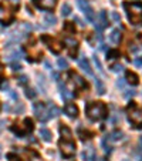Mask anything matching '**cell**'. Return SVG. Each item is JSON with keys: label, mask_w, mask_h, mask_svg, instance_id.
I'll use <instances>...</instances> for the list:
<instances>
[{"label": "cell", "mask_w": 142, "mask_h": 161, "mask_svg": "<svg viewBox=\"0 0 142 161\" xmlns=\"http://www.w3.org/2000/svg\"><path fill=\"white\" fill-rule=\"evenodd\" d=\"M74 20L80 24V26H84V23H81V20H80V17H74Z\"/></svg>", "instance_id": "obj_41"}, {"label": "cell", "mask_w": 142, "mask_h": 161, "mask_svg": "<svg viewBox=\"0 0 142 161\" xmlns=\"http://www.w3.org/2000/svg\"><path fill=\"white\" fill-rule=\"evenodd\" d=\"M124 7L126 10L128 19L132 24H142V3L141 1H131L124 3Z\"/></svg>", "instance_id": "obj_2"}, {"label": "cell", "mask_w": 142, "mask_h": 161, "mask_svg": "<svg viewBox=\"0 0 142 161\" xmlns=\"http://www.w3.org/2000/svg\"><path fill=\"white\" fill-rule=\"evenodd\" d=\"M64 44L65 47L68 48V53L71 57H74L77 54V50H78V41L75 40L74 37H65L64 39Z\"/></svg>", "instance_id": "obj_7"}, {"label": "cell", "mask_w": 142, "mask_h": 161, "mask_svg": "<svg viewBox=\"0 0 142 161\" xmlns=\"http://www.w3.org/2000/svg\"><path fill=\"white\" fill-rule=\"evenodd\" d=\"M135 64L138 66V67H139V66H142V58H138V60H135Z\"/></svg>", "instance_id": "obj_40"}, {"label": "cell", "mask_w": 142, "mask_h": 161, "mask_svg": "<svg viewBox=\"0 0 142 161\" xmlns=\"http://www.w3.org/2000/svg\"><path fill=\"white\" fill-rule=\"evenodd\" d=\"M10 67H11V70H13V71H19V70H22V64H20V63H17V61L11 63Z\"/></svg>", "instance_id": "obj_33"}, {"label": "cell", "mask_w": 142, "mask_h": 161, "mask_svg": "<svg viewBox=\"0 0 142 161\" xmlns=\"http://www.w3.org/2000/svg\"><path fill=\"white\" fill-rule=\"evenodd\" d=\"M111 70H112V71H115V73H119V71H122V70H124V67H122L121 64H112V66H111Z\"/></svg>", "instance_id": "obj_32"}, {"label": "cell", "mask_w": 142, "mask_h": 161, "mask_svg": "<svg viewBox=\"0 0 142 161\" xmlns=\"http://www.w3.org/2000/svg\"><path fill=\"white\" fill-rule=\"evenodd\" d=\"M10 96L13 97L14 100H17V98H19V96H17V94H16V93H14V91H13V90H10Z\"/></svg>", "instance_id": "obj_38"}, {"label": "cell", "mask_w": 142, "mask_h": 161, "mask_svg": "<svg viewBox=\"0 0 142 161\" xmlns=\"http://www.w3.org/2000/svg\"><path fill=\"white\" fill-rule=\"evenodd\" d=\"M24 131H33V121L30 118H26L24 120Z\"/></svg>", "instance_id": "obj_27"}, {"label": "cell", "mask_w": 142, "mask_h": 161, "mask_svg": "<svg viewBox=\"0 0 142 161\" xmlns=\"http://www.w3.org/2000/svg\"><path fill=\"white\" fill-rule=\"evenodd\" d=\"M27 83H29V80H27V77H26V76H20V77H19V84L26 86Z\"/></svg>", "instance_id": "obj_35"}, {"label": "cell", "mask_w": 142, "mask_h": 161, "mask_svg": "<svg viewBox=\"0 0 142 161\" xmlns=\"http://www.w3.org/2000/svg\"><path fill=\"white\" fill-rule=\"evenodd\" d=\"M71 79H72V83H74V86H75L77 89L84 90V89H87V87H88L87 81L84 80L81 76H78L77 73H71Z\"/></svg>", "instance_id": "obj_9"}, {"label": "cell", "mask_w": 142, "mask_h": 161, "mask_svg": "<svg viewBox=\"0 0 142 161\" xmlns=\"http://www.w3.org/2000/svg\"><path fill=\"white\" fill-rule=\"evenodd\" d=\"M78 6H80V9L85 13V16H87L88 20H90V22H94L95 13H94V10H93V7L88 4L87 0H78Z\"/></svg>", "instance_id": "obj_6"}, {"label": "cell", "mask_w": 142, "mask_h": 161, "mask_svg": "<svg viewBox=\"0 0 142 161\" xmlns=\"http://www.w3.org/2000/svg\"><path fill=\"white\" fill-rule=\"evenodd\" d=\"M44 23H46V26H55L57 24V17L54 14H46Z\"/></svg>", "instance_id": "obj_21"}, {"label": "cell", "mask_w": 142, "mask_h": 161, "mask_svg": "<svg viewBox=\"0 0 142 161\" xmlns=\"http://www.w3.org/2000/svg\"><path fill=\"white\" fill-rule=\"evenodd\" d=\"M94 83H95V89H97V93H98L100 96H103L104 93H105V86H104L103 80H100V79H95Z\"/></svg>", "instance_id": "obj_20"}, {"label": "cell", "mask_w": 142, "mask_h": 161, "mask_svg": "<svg viewBox=\"0 0 142 161\" xmlns=\"http://www.w3.org/2000/svg\"><path fill=\"white\" fill-rule=\"evenodd\" d=\"M139 161H142V158H139Z\"/></svg>", "instance_id": "obj_49"}, {"label": "cell", "mask_w": 142, "mask_h": 161, "mask_svg": "<svg viewBox=\"0 0 142 161\" xmlns=\"http://www.w3.org/2000/svg\"><path fill=\"white\" fill-rule=\"evenodd\" d=\"M0 155H1V147H0Z\"/></svg>", "instance_id": "obj_48"}, {"label": "cell", "mask_w": 142, "mask_h": 161, "mask_svg": "<svg viewBox=\"0 0 142 161\" xmlns=\"http://www.w3.org/2000/svg\"><path fill=\"white\" fill-rule=\"evenodd\" d=\"M51 76H53V77H54L55 80H57V79H58V73H55V71H53V73H51Z\"/></svg>", "instance_id": "obj_43"}, {"label": "cell", "mask_w": 142, "mask_h": 161, "mask_svg": "<svg viewBox=\"0 0 142 161\" xmlns=\"http://www.w3.org/2000/svg\"><path fill=\"white\" fill-rule=\"evenodd\" d=\"M46 67H47V69H51V64H50V61H46Z\"/></svg>", "instance_id": "obj_44"}, {"label": "cell", "mask_w": 142, "mask_h": 161, "mask_svg": "<svg viewBox=\"0 0 142 161\" xmlns=\"http://www.w3.org/2000/svg\"><path fill=\"white\" fill-rule=\"evenodd\" d=\"M40 137L43 138V140H44V141H51V138H53V134H51V131H50V130L48 129H44V127H43V129H40Z\"/></svg>", "instance_id": "obj_19"}, {"label": "cell", "mask_w": 142, "mask_h": 161, "mask_svg": "<svg viewBox=\"0 0 142 161\" xmlns=\"http://www.w3.org/2000/svg\"><path fill=\"white\" fill-rule=\"evenodd\" d=\"M60 133H61L64 140H72V134H71V130L68 129V126L60 124Z\"/></svg>", "instance_id": "obj_15"}, {"label": "cell", "mask_w": 142, "mask_h": 161, "mask_svg": "<svg viewBox=\"0 0 142 161\" xmlns=\"http://www.w3.org/2000/svg\"><path fill=\"white\" fill-rule=\"evenodd\" d=\"M125 80L128 81L129 84H132V86H136L139 79H138V76H136L134 71H126V79H125Z\"/></svg>", "instance_id": "obj_18"}, {"label": "cell", "mask_w": 142, "mask_h": 161, "mask_svg": "<svg viewBox=\"0 0 142 161\" xmlns=\"http://www.w3.org/2000/svg\"><path fill=\"white\" fill-rule=\"evenodd\" d=\"M43 41H46V43H47L48 48H50L53 53H58V51L61 50L60 43H58V41H55L54 39H51V37H48V36H44V37H43Z\"/></svg>", "instance_id": "obj_10"}, {"label": "cell", "mask_w": 142, "mask_h": 161, "mask_svg": "<svg viewBox=\"0 0 142 161\" xmlns=\"http://www.w3.org/2000/svg\"><path fill=\"white\" fill-rule=\"evenodd\" d=\"M11 161H19V158H13V160H11Z\"/></svg>", "instance_id": "obj_47"}, {"label": "cell", "mask_w": 142, "mask_h": 161, "mask_svg": "<svg viewBox=\"0 0 142 161\" xmlns=\"http://www.w3.org/2000/svg\"><path fill=\"white\" fill-rule=\"evenodd\" d=\"M139 144H141V147H142V137L139 138ZM141 150H142V148H141Z\"/></svg>", "instance_id": "obj_46"}, {"label": "cell", "mask_w": 142, "mask_h": 161, "mask_svg": "<svg viewBox=\"0 0 142 161\" xmlns=\"http://www.w3.org/2000/svg\"><path fill=\"white\" fill-rule=\"evenodd\" d=\"M129 51H131L132 54H138V53L141 51V48L138 47L136 44H129Z\"/></svg>", "instance_id": "obj_30"}, {"label": "cell", "mask_w": 142, "mask_h": 161, "mask_svg": "<svg viewBox=\"0 0 142 161\" xmlns=\"http://www.w3.org/2000/svg\"><path fill=\"white\" fill-rule=\"evenodd\" d=\"M78 64H80V67H81L84 71L87 73V74L93 76V69H91V66H90V63H88V60L85 58V57L80 58V60H78Z\"/></svg>", "instance_id": "obj_12"}, {"label": "cell", "mask_w": 142, "mask_h": 161, "mask_svg": "<svg viewBox=\"0 0 142 161\" xmlns=\"http://www.w3.org/2000/svg\"><path fill=\"white\" fill-rule=\"evenodd\" d=\"M20 27L23 29L24 32H30V30H32V26H30V24H27V23H23Z\"/></svg>", "instance_id": "obj_36"}, {"label": "cell", "mask_w": 142, "mask_h": 161, "mask_svg": "<svg viewBox=\"0 0 142 161\" xmlns=\"http://www.w3.org/2000/svg\"><path fill=\"white\" fill-rule=\"evenodd\" d=\"M117 57H119V53L117 50H110L107 53V60H112V58H117Z\"/></svg>", "instance_id": "obj_26"}, {"label": "cell", "mask_w": 142, "mask_h": 161, "mask_svg": "<svg viewBox=\"0 0 142 161\" xmlns=\"http://www.w3.org/2000/svg\"><path fill=\"white\" fill-rule=\"evenodd\" d=\"M9 1H10L11 4H14V6H17V4H19V0H9Z\"/></svg>", "instance_id": "obj_42"}, {"label": "cell", "mask_w": 142, "mask_h": 161, "mask_svg": "<svg viewBox=\"0 0 142 161\" xmlns=\"http://www.w3.org/2000/svg\"><path fill=\"white\" fill-rule=\"evenodd\" d=\"M57 66H58L61 70H65V69H68V61H67L65 58H61V57H60V58L57 60Z\"/></svg>", "instance_id": "obj_24"}, {"label": "cell", "mask_w": 142, "mask_h": 161, "mask_svg": "<svg viewBox=\"0 0 142 161\" xmlns=\"http://www.w3.org/2000/svg\"><path fill=\"white\" fill-rule=\"evenodd\" d=\"M138 39H139V40L142 41V34H141V33H139V34H138Z\"/></svg>", "instance_id": "obj_45"}, {"label": "cell", "mask_w": 142, "mask_h": 161, "mask_svg": "<svg viewBox=\"0 0 142 161\" xmlns=\"http://www.w3.org/2000/svg\"><path fill=\"white\" fill-rule=\"evenodd\" d=\"M93 60H94V64L95 67L98 69V71L100 73H104V69H103V64H101V61H100V58L97 56H93Z\"/></svg>", "instance_id": "obj_25"}, {"label": "cell", "mask_w": 142, "mask_h": 161, "mask_svg": "<svg viewBox=\"0 0 142 161\" xmlns=\"http://www.w3.org/2000/svg\"><path fill=\"white\" fill-rule=\"evenodd\" d=\"M64 29L67 30V32H70V33H74L75 32V29H74V26L71 23H65V26H64Z\"/></svg>", "instance_id": "obj_34"}, {"label": "cell", "mask_w": 142, "mask_h": 161, "mask_svg": "<svg viewBox=\"0 0 142 161\" xmlns=\"http://www.w3.org/2000/svg\"><path fill=\"white\" fill-rule=\"evenodd\" d=\"M60 150H61V154H63L65 158H70L75 153V144H74L72 140H64V138H61V141H60Z\"/></svg>", "instance_id": "obj_3"}, {"label": "cell", "mask_w": 142, "mask_h": 161, "mask_svg": "<svg viewBox=\"0 0 142 161\" xmlns=\"http://www.w3.org/2000/svg\"><path fill=\"white\" fill-rule=\"evenodd\" d=\"M100 24L97 23V29H100V30H103L105 29L107 26H108V19H107V12H100Z\"/></svg>", "instance_id": "obj_13"}, {"label": "cell", "mask_w": 142, "mask_h": 161, "mask_svg": "<svg viewBox=\"0 0 142 161\" xmlns=\"http://www.w3.org/2000/svg\"><path fill=\"white\" fill-rule=\"evenodd\" d=\"M125 79H119L118 81H117V87H119V89H124V84H125Z\"/></svg>", "instance_id": "obj_37"}, {"label": "cell", "mask_w": 142, "mask_h": 161, "mask_svg": "<svg viewBox=\"0 0 142 161\" xmlns=\"http://www.w3.org/2000/svg\"><path fill=\"white\" fill-rule=\"evenodd\" d=\"M26 96L29 97V98H34V97L37 96V91L34 89H27L26 90Z\"/></svg>", "instance_id": "obj_29"}, {"label": "cell", "mask_w": 142, "mask_h": 161, "mask_svg": "<svg viewBox=\"0 0 142 161\" xmlns=\"http://www.w3.org/2000/svg\"><path fill=\"white\" fill-rule=\"evenodd\" d=\"M81 158L84 161H94L95 160V154H94V150L90 147L87 150H84L82 153H81Z\"/></svg>", "instance_id": "obj_14"}, {"label": "cell", "mask_w": 142, "mask_h": 161, "mask_svg": "<svg viewBox=\"0 0 142 161\" xmlns=\"http://www.w3.org/2000/svg\"><path fill=\"white\" fill-rule=\"evenodd\" d=\"M34 4L43 10H53L57 4V0H34Z\"/></svg>", "instance_id": "obj_8"}, {"label": "cell", "mask_w": 142, "mask_h": 161, "mask_svg": "<svg viewBox=\"0 0 142 161\" xmlns=\"http://www.w3.org/2000/svg\"><path fill=\"white\" fill-rule=\"evenodd\" d=\"M70 14H71V6L67 4V3H64L63 7H61V16L67 17V16H70Z\"/></svg>", "instance_id": "obj_22"}, {"label": "cell", "mask_w": 142, "mask_h": 161, "mask_svg": "<svg viewBox=\"0 0 142 161\" xmlns=\"http://www.w3.org/2000/svg\"><path fill=\"white\" fill-rule=\"evenodd\" d=\"M122 138V133L121 131H114L112 134H111V140H114V141H118Z\"/></svg>", "instance_id": "obj_28"}, {"label": "cell", "mask_w": 142, "mask_h": 161, "mask_svg": "<svg viewBox=\"0 0 142 161\" xmlns=\"http://www.w3.org/2000/svg\"><path fill=\"white\" fill-rule=\"evenodd\" d=\"M125 96H126V97H132V96H135V91H132V90H131V91H128V93H126Z\"/></svg>", "instance_id": "obj_39"}, {"label": "cell", "mask_w": 142, "mask_h": 161, "mask_svg": "<svg viewBox=\"0 0 142 161\" xmlns=\"http://www.w3.org/2000/svg\"><path fill=\"white\" fill-rule=\"evenodd\" d=\"M64 114H67L70 118H75L78 116V108L74 103H67L64 107Z\"/></svg>", "instance_id": "obj_11"}, {"label": "cell", "mask_w": 142, "mask_h": 161, "mask_svg": "<svg viewBox=\"0 0 142 161\" xmlns=\"http://www.w3.org/2000/svg\"><path fill=\"white\" fill-rule=\"evenodd\" d=\"M129 121L138 129L142 127V111L138 107H135V104L129 105Z\"/></svg>", "instance_id": "obj_4"}, {"label": "cell", "mask_w": 142, "mask_h": 161, "mask_svg": "<svg viewBox=\"0 0 142 161\" xmlns=\"http://www.w3.org/2000/svg\"><path fill=\"white\" fill-rule=\"evenodd\" d=\"M111 17H112V20H114L115 23H121V16H119L117 12H112V13H111Z\"/></svg>", "instance_id": "obj_31"}, {"label": "cell", "mask_w": 142, "mask_h": 161, "mask_svg": "<svg viewBox=\"0 0 142 161\" xmlns=\"http://www.w3.org/2000/svg\"><path fill=\"white\" fill-rule=\"evenodd\" d=\"M34 114H36V117L39 118L40 121H47L48 120V114H47V107L43 104V103H36L34 104Z\"/></svg>", "instance_id": "obj_5"}, {"label": "cell", "mask_w": 142, "mask_h": 161, "mask_svg": "<svg viewBox=\"0 0 142 161\" xmlns=\"http://www.w3.org/2000/svg\"><path fill=\"white\" fill-rule=\"evenodd\" d=\"M110 39L114 44H119V41H121V39H122V34H121V32H119L118 29H114L110 34Z\"/></svg>", "instance_id": "obj_16"}, {"label": "cell", "mask_w": 142, "mask_h": 161, "mask_svg": "<svg viewBox=\"0 0 142 161\" xmlns=\"http://www.w3.org/2000/svg\"><path fill=\"white\" fill-rule=\"evenodd\" d=\"M85 114L88 116L90 120H104L107 117V105L101 103V101H91L88 103L87 107H85Z\"/></svg>", "instance_id": "obj_1"}, {"label": "cell", "mask_w": 142, "mask_h": 161, "mask_svg": "<svg viewBox=\"0 0 142 161\" xmlns=\"http://www.w3.org/2000/svg\"><path fill=\"white\" fill-rule=\"evenodd\" d=\"M47 114H48V118L50 117H57V116H60V110H58V107L54 105L53 103H50L47 105Z\"/></svg>", "instance_id": "obj_17"}, {"label": "cell", "mask_w": 142, "mask_h": 161, "mask_svg": "<svg viewBox=\"0 0 142 161\" xmlns=\"http://www.w3.org/2000/svg\"><path fill=\"white\" fill-rule=\"evenodd\" d=\"M60 90H61V96H63V98H70V97H72V93H70L64 84H60Z\"/></svg>", "instance_id": "obj_23"}]
</instances>
